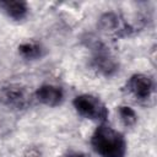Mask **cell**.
Wrapping results in <instances>:
<instances>
[{
    "instance_id": "obj_6",
    "label": "cell",
    "mask_w": 157,
    "mask_h": 157,
    "mask_svg": "<svg viewBox=\"0 0 157 157\" xmlns=\"http://www.w3.org/2000/svg\"><path fill=\"white\" fill-rule=\"evenodd\" d=\"M128 92L139 101L148 99L155 91L153 80L145 74H134L126 82Z\"/></svg>"
},
{
    "instance_id": "obj_1",
    "label": "cell",
    "mask_w": 157,
    "mask_h": 157,
    "mask_svg": "<svg viewBox=\"0 0 157 157\" xmlns=\"http://www.w3.org/2000/svg\"><path fill=\"white\" fill-rule=\"evenodd\" d=\"M91 145L101 157H124L128 148L124 135L105 123L93 131Z\"/></svg>"
},
{
    "instance_id": "obj_8",
    "label": "cell",
    "mask_w": 157,
    "mask_h": 157,
    "mask_svg": "<svg viewBox=\"0 0 157 157\" xmlns=\"http://www.w3.org/2000/svg\"><path fill=\"white\" fill-rule=\"evenodd\" d=\"M0 9L12 20L21 21L28 13V5L25 1L18 0H4L0 1Z\"/></svg>"
},
{
    "instance_id": "obj_10",
    "label": "cell",
    "mask_w": 157,
    "mask_h": 157,
    "mask_svg": "<svg viewBox=\"0 0 157 157\" xmlns=\"http://www.w3.org/2000/svg\"><path fill=\"white\" fill-rule=\"evenodd\" d=\"M118 115L120 118V121L125 126H134L137 121V114L136 112L129 107V105H120L118 107Z\"/></svg>"
},
{
    "instance_id": "obj_4",
    "label": "cell",
    "mask_w": 157,
    "mask_h": 157,
    "mask_svg": "<svg viewBox=\"0 0 157 157\" xmlns=\"http://www.w3.org/2000/svg\"><path fill=\"white\" fill-rule=\"evenodd\" d=\"M98 26L105 34L114 38H125L131 36L136 31L135 26L129 22L126 17L113 11L103 13L99 18Z\"/></svg>"
},
{
    "instance_id": "obj_11",
    "label": "cell",
    "mask_w": 157,
    "mask_h": 157,
    "mask_svg": "<svg viewBox=\"0 0 157 157\" xmlns=\"http://www.w3.org/2000/svg\"><path fill=\"white\" fill-rule=\"evenodd\" d=\"M66 157H88V156L82 152H70L69 155H66Z\"/></svg>"
},
{
    "instance_id": "obj_3",
    "label": "cell",
    "mask_w": 157,
    "mask_h": 157,
    "mask_svg": "<svg viewBox=\"0 0 157 157\" xmlns=\"http://www.w3.org/2000/svg\"><path fill=\"white\" fill-rule=\"evenodd\" d=\"M72 104L75 110L86 119L105 123L108 118V108L104 102L97 96L90 93L78 94L74 98Z\"/></svg>"
},
{
    "instance_id": "obj_5",
    "label": "cell",
    "mask_w": 157,
    "mask_h": 157,
    "mask_svg": "<svg viewBox=\"0 0 157 157\" xmlns=\"http://www.w3.org/2000/svg\"><path fill=\"white\" fill-rule=\"evenodd\" d=\"M0 99L13 109H25L31 104V93L20 83H10L0 90Z\"/></svg>"
},
{
    "instance_id": "obj_9",
    "label": "cell",
    "mask_w": 157,
    "mask_h": 157,
    "mask_svg": "<svg viewBox=\"0 0 157 157\" xmlns=\"http://www.w3.org/2000/svg\"><path fill=\"white\" fill-rule=\"evenodd\" d=\"M18 53L27 60H37L44 55L45 49L40 43L36 40H27L18 45Z\"/></svg>"
},
{
    "instance_id": "obj_7",
    "label": "cell",
    "mask_w": 157,
    "mask_h": 157,
    "mask_svg": "<svg viewBox=\"0 0 157 157\" xmlns=\"http://www.w3.org/2000/svg\"><path fill=\"white\" fill-rule=\"evenodd\" d=\"M36 98L48 107L60 105L64 101V91L61 87L52 83L42 85L36 91Z\"/></svg>"
},
{
    "instance_id": "obj_2",
    "label": "cell",
    "mask_w": 157,
    "mask_h": 157,
    "mask_svg": "<svg viewBox=\"0 0 157 157\" xmlns=\"http://www.w3.org/2000/svg\"><path fill=\"white\" fill-rule=\"evenodd\" d=\"M90 48L92 52L90 64L97 74L105 77H110L118 72L119 63L103 42L97 40L94 38L93 40H91Z\"/></svg>"
}]
</instances>
